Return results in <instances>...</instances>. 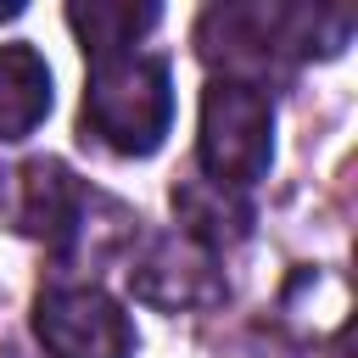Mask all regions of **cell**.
<instances>
[{
	"instance_id": "obj_4",
	"label": "cell",
	"mask_w": 358,
	"mask_h": 358,
	"mask_svg": "<svg viewBox=\"0 0 358 358\" xmlns=\"http://www.w3.org/2000/svg\"><path fill=\"white\" fill-rule=\"evenodd\" d=\"M129 285L140 302L162 308V313H196V308H218L224 302V274L213 263V252L190 235H162L151 241L134 268H129Z\"/></svg>"
},
{
	"instance_id": "obj_8",
	"label": "cell",
	"mask_w": 358,
	"mask_h": 358,
	"mask_svg": "<svg viewBox=\"0 0 358 358\" xmlns=\"http://www.w3.org/2000/svg\"><path fill=\"white\" fill-rule=\"evenodd\" d=\"M17 11H22V6H17V0H6V6H0V22H11Z\"/></svg>"
},
{
	"instance_id": "obj_6",
	"label": "cell",
	"mask_w": 358,
	"mask_h": 358,
	"mask_svg": "<svg viewBox=\"0 0 358 358\" xmlns=\"http://www.w3.org/2000/svg\"><path fill=\"white\" fill-rule=\"evenodd\" d=\"M157 6H129V0H73L67 6V28L78 34L84 56H117V50H134V39L145 28H157Z\"/></svg>"
},
{
	"instance_id": "obj_3",
	"label": "cell",
	"mask_w": 358,
	"mask_h": 358,
	"mask_svg": "<svg viewBox=\"0 0 358 358\" xmlns=\"http://www.w3.org/2000/svg\"><path fill=\"white\" fill-rule=\"evenodd\" d=\"M34 336L50 358H134V319L101 285H50L34 296Z\"/></svg>"
},
{
	"instance_id": "obj_7",
	"label": "cell",
	"mask_w": 358,
	"mask_h": 358,
	"mask_svg": "<svg viewBox=\"0 0 358 358\" xmlns=\"http://www.w3.org/2000/svg\"><path fill=\"white\" fill-rule=\"evenodd\" d=\"M173 207H179L185 235L201 241L207 252H213V241L246 235V207L229 201V190H218V185H185V190H173Z\"/></svg>"
},
{
	"instance_id": "obj_2",
	"label": "cell",
	"mask_w": 358,
	"mask_h": 358,
	"mask_svg": "<svg viewBox=\"0 0 358 358\" xmlns=\"http://www.w3.org/2000/svg\"><path fill=\"white\" fill-rule=\"evenodd\" d=\"M196 162L207 185L246 190L274 162V101L252 78H213L201 90V123H196Z\"/></svg>"
},
{
	"instance_id": "obj_5",
	"label": "cell",
	"mask_w": 358,
	"mask_h": 358,
	"mask_svg": "<svg viewBox=\"0 0 358 358\" xmlns=\"http://www.w3.org/2000/svg\"><path fill=\"white\" fill-rule=\"evenodd\" d=\"M50 112V67L34 45H0V140H22Z\"/></svg>"
},
{
	"instance_id": "obj_1",
	"label": "cell",
	"mask_w": 358,
	"mask_h": 358,
	"mask_svg": "<svg viewBox=\"0 0 358 358\" xmlns=\"http://www.w3.org/2000/svg\"><path fill=\"white\" fill-rule=\"evenodd\" d=\"M168 123H173L168 62L140 56V50H117V56H95L90 62L84 129L101 145H112L117 157H151L168 140Z\"/></svg>"
}]
</instances>
